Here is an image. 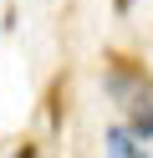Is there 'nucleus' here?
<instances>
[{
    "label": "nucleus",
    "instance_id": "obj_1",
    "mask_svg": "<svg viewBox=\"0 0 153 158\" xmlns=\"http://www.w3.org/2000/svg\"><path fill=\"white\" fill-rule=\"evenodd\" d=\"M107 153L138 158V153H143V148H138V133H133V127H107Z\"/></svg>",
    "mask_w": 153,
    "mask_h": 158
},
{
    "label": "nucleus",
    "instance_id": "obj_2",
    "mask_svg": "<svg viewBox=\"0 0 153 158\" xmlns=\"http://www.w3.org/2000/svg\"><path fill=\"white\" fill-rule=\"evenodd\" d=\"M128 127H133V133H138V138H153V97H143V102H133L128 107Z\"/></svg>",
    "mask_w": 153,
    "mask_h": 158
},
{
    "label": "nucleus",
    "instance_id": "obj_3",
    "mask_svg": "<svg viewBox=\"0 0 153 158\" xmlns=\"http://www.w3.org/2000/svg\"><path fill=\"white\" fill-rule=\"evenodd\" d=\"M46 117L61 127V117H66V77H56V82H51V92H46Z\"/></svg>",
    "mask_w": 153,
    "mask_h": 158
},
{
    "label": "nucleus",
    "instance_id": "obj_4",
    "mask_svg": "<svg viewBox=\"0 0 153 158\" xmlns=\"http://www.w3.org/2000/svg\"><path fill=\"white\" fill-rule=\"evenodd\" d=\"M112 10H117V15H128V10H133V0H112Z\"/></svg>",
    "mask_w": 153,
    "mask_h": 158
}]
</instances>
